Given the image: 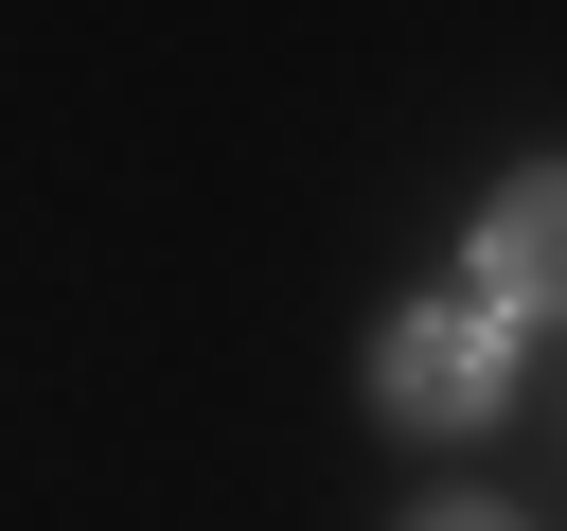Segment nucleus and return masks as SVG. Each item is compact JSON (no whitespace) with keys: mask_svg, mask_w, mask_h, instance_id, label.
<instances>
[{"mask_svg":"<svg viewBox=\"0 0 567 531\" xmlns=\"http://www.w3.org/2000/svg\"><path fill=\"white\" fill-rule=\"evenodd\" d=\"M372 389H390L408 425H478V407H496V301H408V319L372 336Z\"/></svg>","mask_w":567,"mask_h":531,"instance_id":"1","label":"nucleus"},{"mask_svg":"<svg viewBox=\"0 0 567 531\" xmlns=\"http://www.w3.org/2000/svg\"><path fill=\"white\" fill-rule=\"evenodd\" d=\"M408 531H514V513H496V496H425Z\"/></svg>","mask_w":567,"mask_h":531,"instance_id":"3","label":"nucleus"},{"mask_svg":"<svg viewBox=\"0 0 567 531\" xmlns=\"http://www.w3.org/2000/svg\"><path fill=\"white\" fill-rule=\"evenodd\" d=\"M478 301H514V319H567V159H532V177L478 212Z\"/></svg>","mask_w":567,"mask_h":531,"instance_id":"2","label":"nucleus"}]
</instances>
